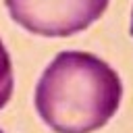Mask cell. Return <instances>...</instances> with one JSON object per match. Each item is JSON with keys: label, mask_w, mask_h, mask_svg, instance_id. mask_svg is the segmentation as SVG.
I'll use <instances>...</instances> for the list:
<instances>
[{"label": "cell", "mask_w": 133, "mask_h": 133, "mask_svg": "<svg viewBox=\"0 0 133 133\" xmlns=\"http://www.w3.org/2000/svg\"><path fill=\"white\" fill-rule=\"evenodd\" d=\"M123 83L100 56L66 50L52 58L35 85V110L54 133H94L118 110Z\"/></svg>", "instance_id": "6da1fadb"}, {"label": "cell", "mask_w": 133, "mask_h": 133, "mask_svg": "<svg viewBox=\"0 0 133 133\" xmlns=\"http://www.w3.org/2000/svg\"><path fill=\"white\" fill-rule=\"evenodd\" d=\"M108 2L110 0H4L17 25L44 37H69L85 31L106 12Z\"/></svg>", "instance_id": "7a4b0ae2"}, {"label": "cell", "mask_w": 133, "mask_h": 133, "mask_svg": "<svg viewBox=\"0 0 133 133\" xmlns=\"http://www.w3.org/2000/svg\"><path fill=\"white\" fill-rule=\"evenodd\" d=\"M15 89V75H12V60L6 46L0 39V110L8 104Z\"/></svg>", "instance_id": "3957f363"}]
</instances>
